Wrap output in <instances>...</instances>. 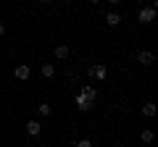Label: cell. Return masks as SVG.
Segmentation results:
<instances>
[{"label":"cell","instance_id":"obj_1","mask_svg":"<svg viewBox=\"0 0 158 147\" xmlns=\"http://www.w3.org/2000/svg\"><path fill=\"white\" fill-rule=\"evenodd\" d=\"M74 102H77V108L82 113H90L92 108H95V102H98V89L92 84H79V92L74 97Z\"/></svg>","mask_w":158,"mask_h":147},{"label":"cell","instance_id":"obj_2","mask_svg":"<svg viewBox=\"0 0 158 147\" xmlns=\"http://www.w3.org/2000/svg\"><path fill=\"white\" fill-rule=\"evenodd\" d=\"M87 76H90V79H95V81H103V79L108 76L106 63H92V66L87 68Z\"/></svg>","mask_w":158,"mask_h":147},{"label":"cell","instance_id":"obj_3","mask_svg":"<svg viewBox=\"0 0 158 147\" xmlns=\"http://www.w3.org/2000/svg\"><path fill=\"white\" fill-rule=\"evenodd\" d=\"M137 21L140 24H153L156 21V8H140V13H137Z\"/></svg>","mask_w":158,"mask_h":147},{"label":"cell","instance_id":"obj_4","mask_svg":"<svg viewBox=\"0 0 158 147\" xmlns=\"http://www.w3.org/2000/svg\"><path fill=\"white\" fill-rule=\"evenodd\" d=\"M29 74H32V71H29V66H27V63H19V66H16V71H13V76H16L19 81H27V79H29Z\"/></svg>","mask_w":158,"mask_h":147},{"label":"cell","instance_id":"obj_5","mask_svg":"<svg viewBox=\"0 0 158 147\" xmlns=\"http://www.w3.org/2000/svg\"><path fill=\"white\" fill-rule=\"evenodd\" d=\"M137 61H140L142 66H153V63H156V55H153L150 50H140L137 53Z\"/></svg>","mask_w":158,"mask_h":147},{"label":"cell","instance_id":"obj_6","mask_svg":"<svg viewBox=\"0 0 158 147\" xmlns=\"http://www.w3.org/2000/svg\"><path fill=\"white\" fill-rule=\"evenodd\" d=\"M27 134L29 137H40V134H42V124H40V121H27Z\"/></svg>","mask_w":158,"mask_h":147},{"label":"cell","instance_id":"obj_7","mask_svg":"<svg viewBox=\"0 0 158 147\" xmlns=\"http://www.w3.org/2000/svg\"><path fill=\"white\" fill-rule=\"evenodd\" d=\"M53 53H56V58H58V61H66V58L71 55V47L61 42V45H56V50H53Z\"/></svg>","mask_w":158,"mask_h":147},{"label":"cell","instance_id":"obj_8","mask_svg":"<svg viewBox=\"0 0 158 147\" xmlns=\"http://www.w3.org/2000/svg\"><path fill=\"white\" fill-rule=\"evenodd\" d=\"M106 24H108V26H118V24H121V16H118L116 11H111V13L106 16Z\"/></svg>","mask_w":158,"mask_h":147},{"label":"cell","instance_id":"obj_9","mask_svg":"<svg viewBox=\"0 0 158 147\" xmlns=\"http://www.w3.org/2000/svg\"><path fill=\"white\" fill-rule=\"evenodd\" d=\"M42 76H45V79H53V76H56V66H53V63H42Z\"/></svg>","mask_w":158,"mask_h":147},{"label":"cell","instance_id":"obj_10","mask_svg":"<svg viewBox=\"0 0 158 147\" xmlns=\"http://www.w3.org/2000/svg\"><path fill=\"white\" fill-rule=\"evenodd\" d=\"M142 116H145V118H153V116H156V102H145V105H142Z\"/></svg>","mask_w":158,"mask_h":147},{"label":"cell","instance_id":"obj_11","mask_svg":"<svg viewBox=\"0 0 158 147\" xmlns=\"http://www.w3.org/2000/svg\"><path fill=\"white\" fill-rule=\"evenodd\" d=\"M37 113H40V116H50V113H53V108L48 105V102H42V105H37Z\"/></svg>","mask_w":158,"mask_h":147},{"label":"cell","instance_id":"obj_12","mask_svg":"<svg viewBox=\"0 0 158 147\" xmlns=\"http://www.w3.org/2000/svg\"><path fill=\"white\" fill-rule=\"evenodd\" d=\"M140 137H142V142H153V137H156V134H153L150 129H142V134H140Z\"/></svg>","mask_w":158,"mask_h":147},{"label":"cell","instance_id":"obj_13","mask_svg":"<svg viewBox=\"0 0 158 147\" xmlns=\"http://www.w3.org/2000/svg\"><path fill=\"white\" fill-rule=\"evenodd\" d=\"M74 147H92V142L90 139H77V145Z\"/></svg>","mask_w":158,"mask_h":147},{"label":"cell","instance_id":"obj_14","mask_svg":"<svg viewBox=\"0 0 158 147\" xmlns=\"http://www.w3.org/2000/svg\"><path fill=\"white\" fill-rule=\"evenodd\" d=\"M66 79H69V81L77 79V71H74V68H69V71H66Z\"/></svg>","mask_w":158,"mask_h":147},{"label":"cell","instance_id":"obj_15","mask_svg":"<svg viewBox=\"0 0 158 147\" xmlns=\"http://www.w3.org/2000/svg\"><path fill=\"white\" fill-rule=\"evenodd\" d=\"M3 34H6V26H3V21H0V37H3Z\"/></svg>","mask_w":158,"mask_h":147},{"label":"cell","instance_id":"obj_16","mask_svg":"<svg viewBox=\"0 0 158 147\" xmlns=\"http://www.w3.org/2000/svg\"><path fill=\"white\" fill-rule=\"evenodd\" d=\"M108 3H111V6H118V3H121V0H108Z\"/></svg>","mask_w":158,"mask_h":147},{"label":"cell","instance_id":"obj_17","mask_svg":"<svg viewBox=\"0 0 158 147\" xmlns=\"http://www.w3.org/2000/svg\"><path fill=\"white\" fill-rule=\"evenodd\" d=\"M87 3H90V6H98V3H100V0H87Z\"/></svg>","mask_w":158,"mask_h":147},{"label":"cell","instance_id":"obj_18","mask_svg":"<svg viewBox=\"0 0 158 147\" xmlns=\"http://www.w3.org/2000/svg\"><path fill=\"white\" fill-rule=\"evenodd\" d=\"M40 3H50V0H40Z\"/></svg>","mask_w":158,"mask_h":147},{"label":"cell","instance_id":"obj_19","mask_svg":"<svg viewBox=\"0 0 158 147\" xmlns=\"http://www.w3.org/2000/svg\"><path fill=\"white\" fill-rule=\"evenodd\" d=\"M19 147H27V145H19Z\"/></svg>","mask_w":158,"mask_h":147}]
</instances>
